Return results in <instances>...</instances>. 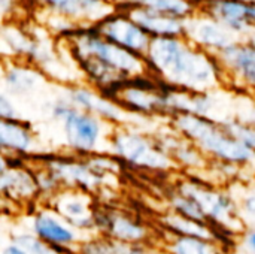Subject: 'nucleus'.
Segmentation results:
<instances>
[{
	"mask_svg": "<svg viewBox=\"0 0 255 254\" xmlns=\"http://www.w3.org/2000/svg\"><path fill=\"white\" fill-rule=\"evenodd\" d=\"M143 57L149 73L172 88L206 91L223 82L215 55L182 36L151 37Z\"/></svg>",
	"mask_w": 255,
	"mask_h": 254,
	"instance_id": "obj_1",
	"label": "nucleus"
},
{
	"mask_svg": "<svg viewBox=\"0 0 255 254\" xmlns=\"http://www.w3.org/2000/svg\"><path fill=\"white\" fill-rule=\"evenodd\" d=\"M64 37L69 39V51L81 70L102 93L124 79L151 75L142 54L112 43L91 25L78 27Z\"/></svg>",
	"mask_w": 255,
	"mask_h": 254,
	"instance_id": "obj_2",
	"label": "nucleus"
},
{
	"mask_svg": "<svg viewBox=\"0 0 255 254\" xmlns=\"http://www.w3.org/2000/svg\"><path fill=\"white\" fill-rule=\"evenodd\" d=\"M170 118L173 129L202 153L229 165L253 162L254 151L235 139L223 121L191 112H175Z\"/></svg>",
	"mask_w": 255,
	"mask_h": 254,
	"instance_id": "obj_3",
	"label": "nucleus"
},
{
	"mask_svg": "<svg viewBox=\"0 0 255 254\" xmlns=\"http://www.w3.org/2000/svg\"><path fill=\"white\" fill-rule=\"evenodd\" d=\"M111 145L118 157L137 168L164 171L173 165V160L160 141H154L139 132L127 129L117 130L111 135Z\"/></svg>",
	"mask_w": 255,
	"mask_h": 254,
	"instance_id": "obj_4",
	"label": "nucleus"
},
{
	"mask_svg": "<svg viewBox=\"0 0 255 254\" xmlns=\"http://www.w3.org/2000/svg\"><path fill=\"white\" fill-rule=\"evenodd\" d=\"M91 27L112 43L142 55L151 40V36L124 9L112 10Z\"/></svg>",
	"mask_w": 255,
	"mask_h": 254,
	"instance_id": "obj_5",
	"label": "nucleus"
},
{
	"mask_svg": "<svg viewBox=\"0 0 255 254\" xmlns=\"http://www.w3.org/2000/svg\"><path fill=\"white\" fill-rule=\"evenodd\" d=\"M221 67V78L230 76L235 85L253 91L255 84V46L253 36L248 40L235 39L215 54Z\"/></svg>",
	"mask_w": 255,
	"mask_h": 254,
	"instance_id": "obj_6",
	"label": "nucleus"
},
{
	"mask_svg": "<svg viewBox=\"0 0 255 254\" xmlns=\"http://www.w3.org/2000/svg\"><path fill=\"white\" fill-rule=\"evenodd\" d=\"M63 135L69 148L81 154L93 153L103 133V124L96 115L78 108H72L61 120Z\"/></svg>",
	"mask_w": 255,
	"mask_h": 254,
	"instance_id": "obj_7",
	"label": "nucleus"
},
{
	"mask_svg": "<svg viewBox=\"0 0 255 254\" xmlns=\"http://www.w3.org/2000/svg\"><path fill=\"white\" fill-rule=\"evenodd\" d=\"M206 15L217 19L235 36H253L255 24L254 1L206 0Z\"/></svg>",
	"mask_w": 255,
	"mask_h": 254,
	"instance_id": "obj_8",
	"label": "nucleus"
},
{
	"mask_svg": "<svg viewBox=\"0 0 255 254\" xmlns=\"http://www.w3.org/2000/svg\"><path fill=\"white\" fill-rule=\"evenodd\" d=\"M182 37L214 55L236 39L233 33H230L224 25H221L217 19L206 13H193L188 18H185Z\"/></svg>",
	"mask_w": 255,
	"mask_h": 254,
	"instance_id": "obj_9",
	"label": "nucleus"
},
{
	"mask_svg": "<svg viewBox=\"0 0 255 254\" xmlns=\"http://www.w3.org/2000/svg\"><path fill=\"white\" fill-rule=\"evenodd\" d=\"M42 7L51 13L63 16L73 24L90 22L96 24L99 19L114 10V6L106 0H36Z\"/></svg>",
	"mask_w": 255,
	"mask_h": 254,
	"instance_id": "obj_10",
	"label": "nucleus"
},
{
	"mask_svg": "<svg viewBox=\"0 0 255 254\" xmlns=\"http://www.w3.org/2000/svg\"><path fill=\"white\" fill-rule=\"evenodd\" d=\"M67 100L78 109L90 112L100 120L111 123H121L126 118L127 111H124L115 100L108 97L100 91L96 93L91 88L85 87H72L67 90Z\"/></svg>",
	"mask_w": 255,
	"mask_h": 254,
	"instance_id": "obj_11",
	"label": "nucleus"
},
{
	"mask_svg": "<svg viewBox=\"0 0 255 254\" xmlns=\"http://www.w3.org/2000/svg\"><path fill=\"white\" fill-rule=\"evenodd\" d=\"M123 9L151 36H184V19L151 10L140 6H123Z\"/></svg>",
	"mask_w": 255,
	"mask_h": 254,
	"instance_id": "obj_12",
	"label": "nucleus"
},
{
	"mask_svg": "<svg viewBox=\"0 0 255 254\" xmlns=\"http://www.w3.org/2000/svg\"><path fill=\"white\" fill-rule=\"evenodd\" d=\"M34 142V133L28 123L16 117H0V151L24 154Z\"/></svg>",
	"mask_w": 255,
	"mask_h": 254,
	"instance_id": "obj_13",
	"label": "nucleus"
},
{
	"mask_svg": "<svg viewBox=\"0 0 255 254\" xmlns=\"http://www.w3.org/2000/svg\"><path fill=\"white\" fill-rule=\"evenodd\" d=\"M4 84L6 88L12 94H28L40 87L45 82V76L40 69H36L28 64H12L4 72Z\"/></svg>",
	"mask_w": 255,
	"mask_h": 254,
	"instance_id": "obj_14",
	"label": "nucleus"
},
{
	"mask_svg": "<svg viewBox=\"0 0 255 254\" xmlns=\"http://www.w3.org/2000/svg\"><path fill=\"white\" fill-rule=\"evenodd\" d=\"M37 189L36 180L21 168H6L0 172V193L13 199L31 196Z\"/></svg>",
	"mask_w": 255,
	"mask_h": 254,
	"instance_id": "obj_15",
	"label": "nucleus"
},
{
	"mask_svg": "<svg viewBox=\"0 0 255 254\" xmlns=\"http://www.w3.org/2000/svg\"><path fill=\"white\" fill-rule=\"evenodd\" d=\"M182 193L193 198L199 204V207L203 210V213L206 216L214 217V219L224 220L232 211L230 199L221 193L202 190V189L194 187V186H188V189L182 190Z\"/></svg>",
	"mask_w": 255,
	"mask_h": 254,
	"instance_id": "obj_16",
	"label": "nucleus"
},
{
	"mask_svg": "<svg viewBox=\"0 0 255 254\" xmlns=\"http://www.w3.org/2000/svg\"><path fill=\"white\" fill-rule=\"evenodd\" d=\"M124 6H140L181 19L188 18L196 10V4L193 0H127L124 1Z\"/></svg>",
	"mask_w": 255,
	"mask_h": 254,
	"instance_id": "obj_17",
	"label": "nucleus"
},
{
	"mask_svg": "<svg viewBox=\"0 0 255 254\" xmlns=\"http://www.w3.org/2000/svg\"><path fill=\"white\" fill-rule=\"evenodd\" d=\"M34 231L36 234L54 244H69L73 241V234L67 231L64 226H61L57 220H54L49 216L40 214L34 220Z\"/></svg>",
	"mask_w": 255,
	"mask_h": 254,
	"instance_id": "obj_18",
	"label": "nucleus"
},
{
	"mask_svg": "<svg viewBox=\"0 0 255 254\" xmlns=\"http://www.w3.org/2000/svg\"><path fill=\"white\" fill-rule=\"evenodd\" d=\"M57 210L63 217H66L76 226H88L91 223V216L87 204L73 195H64L63 198H60L57 202Z\"/></svg>",
	"mask_w": 255,
	"mask_h": 254,
	"instance_id": "obj_19",
	"label": "nucleus"
},
{
	"mask_svg": "<svg viewBox=\"0 0 255 254\" xmlns=\"http://www.w3.org/2000/svg\"><path fill=\"white\" fill-rule=\"evenodd\" d=\"M167 225L170 228H173L175 231L181 232L182 235L187 237H197V238H211V232L208 231V228H205L202 225V222L193 220V219H187L184 216H175V217H169L167 219Z\"/></svg>",
	"mask_w": 255,
	"mask_h": 254,
	"instance_id": "obj_20",
	"label": "nucleus"
},
{
	"mask_svg": "<svg viewBox=\"0 0 255 254\" xmlns=\"http://www.w3.org/2000/svg\"><path fill=\"white\" fill-rule=\"evenodd\" d=\"M175 254H217L215 249L197 237H181L173 244Z\"/></svg>",
	"mask_w": 255,
	"mask_h": 254,
	"instance_id": "obj_21",
	"label": "nucleus"
},
{
	"mask_svg": "<svg viewBox=\"0 0 255 254\" xmlns=\"http://www.w3.org/2000/svg\"><path fill=\"white\" fill-rule=\"evenodd\" d=\"M109 226H111L112 234L121 240L133 241V240H140L143 237V228L134 222H130L128 219H124V217L112 219Z\"/></svg>",
	"mask_w": 255,
	"mask_h": 254,
	"instance_id": "obj_22",
	"label": "nucleus"
},
{
	"mask_svg": "<svg viewBox=\"0 0 255 254\" xmlns=\"http://www.w3.org/2000/svg\"><path fill=\"white\" fill-rule=\"evenodd\" d=\"M87 254H143L136 249H127L123 246L115 244H99V246H90L87 249Z\"/></svg>",
	"mask_w": 255,
	"mask_h": 254,
	"instance_id": "obj_23",
	"label": "nucleus"
},
{
	"mask_svg": "<svg viewBox=\"0 0 255 254\" xmlns=\"http://www.w3.org/2000/svg\"><path fill=\"white\" fill-rule=\"evenodd\" d=\"M18 244L21 246V249L27 254H54L49 249H46L42 243H39L37 240H34L31 237L18 238Z\"/></svg>",
	"mask_w": 255,
	"mask_h": 254,
	"instance_id": "obj_24",
	"label": "nucleus"
},
{
	"mask_svg": "<svg viewBox=\"0 0 255 254\" xmlns=\"http://www.w3.org/2000/svg\"><path fill=\"white\" fill-rule=\"evenodd\" d=\"M73 108V105L67 100V97H63V99H58L55 100L52 105H51V115L55 118V120H63V117Z\"/></svg>",
	"mask_w": 255,
	"mask_h": 254,
	"instance_id": "obj_25",
	"label": "nucleus"
},
{
	"mask_svg": "<svg viewBox=\"0 0 255 254\" xmlns=\"http://www.w3.org/2000/svg\"><path fill=\"white\" fill-rule=\"evenodd\" d=\"M0 117H16L15 105L1 91H0Z\"/></svg>",
	"mask_w": 255,
	"mask_h": 254,
	"instance_id": "obj_26",
	"label": "nucleus"
},
{
	"mask_svg": "<svg viewBox=\"0 0 255 254\" xmlns=\"http://www.w3.org/2000/svg\"><path fill=\"white\" fill-rule=\"evenodd\" d=\"M3 254H27L21 247H15V246H10V247H7Z\"/></svg>",
	"mask_w": 255,
	"mask_h": 254,
	"instance_id": "obj_27",
	"label": "nucleus"
},
{
	"mask_svg": "<svg viewBox=\"0 0 255 254\" xmlns=\"http://www.w3.org/2000/svg\"><path fill=\"white\" fill-rule=\"evenodd\" d=\"M12 4V0H0V9L1 10H7Z\"/></svg>",
	"mask_w": 255,
	"mask_h": 254,
	"instance_id": "obj_28",
	"label": "nucleus"
},
{
	"mask_svg": "<svg viewBox=\"0 0 255 254\" xmlns=\"http://www.w3.org/2000/svg\"><path fill=\"white\" fill-rule=\"evenodd\" d=\"M7 168V160L1 156V153H0V172H3L4 169Z\"/></svg>",
	"mask_w": 255,
	"mask_h": 254,
	"instance_id": "obj_29",
	"label": "nucleus"
},
{
	"mask_svg": "<svg viewBox=\"0 0 255 254\" xmlns=\"http://www.w3.org/2000/svg\"><path fill=\"white\" fill-rule=\"evenodd\" d=\"M242 1H255V0H242Z\"/></svg>",
	"mask_w": 255,
	"mask_h": 254,
	"instance_id": "obj_30",
	"label": "nucleus"
}]
</instances>
